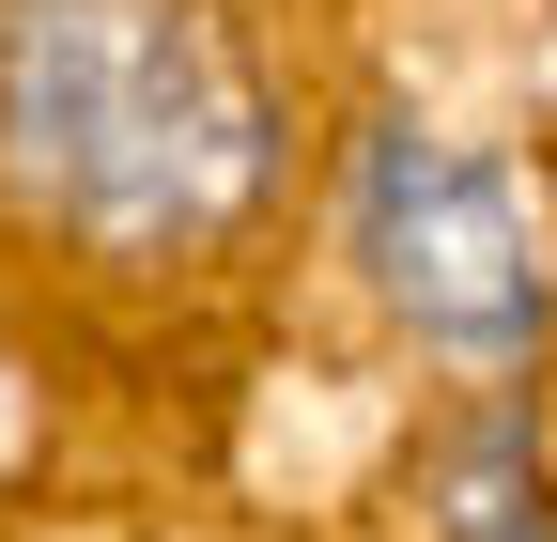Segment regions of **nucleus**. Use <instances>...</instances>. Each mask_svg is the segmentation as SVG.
<instances>
[{
  "mask_svg": "<svg viewBox=\"0 0 557 542\" xmlns=\"http://www.w3.org/2000/svg\"><path fill=\"white\" fill-rule=\"evenodd\" d=\"M357 248H372V280L418 310V342L511 357L542 325V263H527L511 186L480 156H449V140H418V124H387V140L357 156Z\"/></svg>",
  "mask_w": 557,
  "mask_h": 542,
  "instance_id": "obj_2",
  "label": "nucleus"
},
{
  "mask_svg": "<svg viewBox=\"0 0 557 542\" xmlns=\"http://www.w3.org/2000/svg\"><path fill=\"white\" fill-rule=\"evenodd\" d=\"M0 140L47 201L109 233H201L263 171V109L186 0H16L0 16Z\"/></svg>",
  "mask_w": 557,
  "mask_h": 542,
  "instance_id": "obj_1",
  "label": "nucleus"
}]
</instances>
